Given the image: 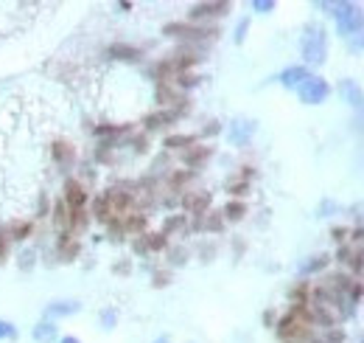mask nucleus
I'll return each instance as SVG.
<instances>
[{"label": "nucleus", "instance_id": "1", "mask_svg": "<svg viewBox=\"0 0 364 343\" xmlns=\"http://www.w3.org/2000/svg\"><path fill=\"white\" fill-rule=\"evenodd\" d=\"M300 54L308 65H323L328 56V34L323 25H308L300 39Z\"/></svg>", "mask_w": 364, "mask_h": 343}, {"label": "nucleus", "instance_id": "2", "mask_svg": "<svg viewBox=\"0 0 364 343\" xmlns=\"http://www.w3.org/2000/svg\"><path fill=\"white\" fill-rule=\"evenodd\" d=\"M334 20H337V28L342 37H353L359 34L364 25V14L356 3H328Z\"/></svg>", "mask_w": 364, "mask_h": 343}, {"label": "nucleus", "instance_id": "3", "mask_svg": "<svg viewBox=\"0 0 364 343\" xmlns=\"http://www.w3.org/2000/svg\"><path fill=\"white\" fill-rule=\"evenodd\" d=\"M297 96H300V101H306V104H323V101L331 96V85H328L325 79H320V76H308V79L297 87Z\"/></svg>", "mask_w": 364, "mask_h": 343}, {"label": "nucleus", "instance_id": "4", "mask_svg": "<svg viewBox=\"0 0 364 343\" xmlns=\"http://www.w3.org/2000/svg\"><path fill=\"white\" fill-rule=\"evenodd\" d=\"M163 31L169 37H182V39H210L219 34L216 28H202V25H188V23H171Z\"/></svg>", "mask_w": 364, "mask_h": 343}, {"label": "nucleus", "instance_id": "5", "mask_svg": "<svg viewBox=\"0 0 364 343\" xmlns=\"http://www.w3.org/2000/svg\"><path fill=\"white\" fill-rule=\"evenodd\" d=\"M62 200H65V206H67L70 211H82V208L87 206V189H84V183H79L76 177L65 180V194H62Z\"/></svg>", "mask_w": 364, "mask_h": 343}, {"label": "nucleus", "instance_id": "6", "mask_svg": "<svg viewBox=\"0 0 364 343\" xmlns=\"http://www.w3.org/2000/svg\"><path fill=\"white\" fill-rule=\"evenodd\" d=\"M76 313H82V304H79V301H73V299H59V301H51V304L45 307V321L70 318V316H76Z\"/></svg>", "mask_w": 364, "mask_h": 343}, {"label": "nucleus", "instance_id": "7", "mask_svg": "<svg viewBox=\"0 0 364 343\" xmlns=\"http://www.w3.org/2000/svg\"><path fill=\"white\" fill-rule=\"evenodd\" d=\"M31 341L34 343H56L59 341V327H56V321H39L37 327H31Z\"/></svg>", "mask_w": 364, "mask_h": 343}, {"label": "nucleus", "instance_id": "8", "mask_svg": "<svg viewBox=\"0 0 364 343\" xmlns=\"http://www.w3.org/2000/svg\"><path fill=\"white\" fill-rule=\"evenodd\" d=\"M230 11V3H196L190 8V20H204V17H221Z\"/></svg>", "mask_w": 364, "mask_h": 343}, {"label": "nucleus", "instance_id": "9", "mask_svg": "<svg viewBox=\"0 0 364 343\" xmlns=\"http://www.w3.org/2000/svg\"><path fill=\"white\" fill-rule=\"evenodd\" d=\"M308 76H311V73H308L306 65H294V68H286V70L280 73V85H283V87H300Z\"/></svg>", "mask_w": 364, "mask_h": 343}, {"label": "nucleus", "instance_id": "10", "mask_svg": "<svg viewBox=\"0 0 364 343\" xmlns=\"http://www.w3.org/2000/svg\"><path fill=\"white\" fill-rule=\"evenodd\" d=\"M252 132H255V124L252 121H235L233 130H230V138H233V144H247Z\"/></svg>", "mask_w": 364, "mask_h": 343}, {"label": "nucleus", "instance_id": "11", "mask_svg": "<svg viewBox=\"0 0 364 343\" xmlns=\"http://www.w3.org/2000/svg\"><path fill=\"white\" fill-rule=\"evenodd\" d=\"M53 158H56L59 166H70L73 158H76V149H73L67 141H56V144H53Z\"/></svg>", "mask_w": 364, "mask_h": 343}, {"label": "nucleus", "instance_id": "12", "mask_svg": "<svg viewBox=\"0 0 364 343\" xmlns=\"http://www.w3.org/2000/svg\"><path fill=\"white\" fill-rule=\"evenodd\" d=\"M174 118H177V113H174V110H163V113H152V116H146V118H143V124H146V130H157V127L171 124Z\"/></svg>", "mask_w": 364, "mask_h": 343}, {"label": "nucleus", "instance_id": "13", "mask_svg": "<svg viewBox=\"0 0 364 343\" xmlns=\"http://www.w3.org/2000/svg\"><path fill=\"white\" fill-rule=\"evenodd\" d=\"M207 206H210V194H207V192H202V194H188V197H185V208H190L193 214H204Z\"/></svg>", "mask_w": 364, "mask_h": 343}, {"label": "nucleus", "instance_id": "14", "mask_svg": "<svg viewBox=\"0 0 364 343\" xmlns=\"http://www.w3.org/2000/svg\"><path fill=\"white\" fill-rule=\"evenodd\" d=\"M339 93L345 96V101L348 104H362V90L351 82V79H345V82H339Z\"/></svg>", "mask_w": 364, "mask_h": 343}, {"label": "nucleus", "instance_id": "15", "mask_svg": "<svg viewBox=\"0 0 364 343\" xmlns=\"http://www.w3.org/2000/svg\"><path fill=\"white\" fill-rule=\"evenodd\" d=\"M110 54H112L115 59H138V56H141V51L132 48V45H112Z\"/></svg>", "mask_w": 364, "mask_h": 343}, {"label": "nucleus", "instance_id": "16", "mask_svg": "<svg viewBox=\"0 0 364 343\" xmlns=\"http://www.w3.org/2000/svg\"><path fill=\"white\" fill-rule=\"evenodd\" d=\"M190 144H196V135H171V138H166L169 149H188Z\"/></svg>", "mask_w": 364, "mask_h": 343}, {"label": "nucleus", "instance_id": "17", "mask_svg": "<svg viewBox=\"0 0 364 343\" xmlns=\"http://www.w3.org/2000/svg\"><path fill=\"white\" fill-rule=\"evenodd\" d=\"M190 149H193V146H190ZM207 155H210V146H202V149L196 146L193 152H188V158H185V161H188V166H199V163H204V161H207Z\"/></svg>", "mask_w": 364, "mask_h": 343}, {"label": "nucleus", "instance_id": "18", "mask_svg": "<svg viewBox=\"0 0 364 343\" xmlns=\"http://www.w3.org/2000/svg\"><path fill=\"white\" fill-rule=\"evenodd\" d=\"M0 341H17V327L6 318H0Z\"/></svg>", "mask_w": 364, "mask_h": 343}, {"label": "nucleus", "instance_id": "19", "mask_svg": "<svg viewBox=\"0 0 364 343\" xmlns=\"http://www.w3.org/2000/svg\"><path fill=\"white\" fill-rule=\"evenodd\" d=\"M224 214H227V220H241V217L247 214V206H244V203H227Z\"/></svg>", "mask_w": 364, "mask_h": 343}, {"label": "nucleus", "instance_id": "20", "mask_svg": "<svg viewBox=\"0 0 364 343\" xmlns=\"http://www.w3.org/2000/svg\"><path fill=\"white\" fill-rule=\"evenodd\" d=\"M325 265H328V256H317L314 262L303 265V273H314V270H320V268H325Z\"/></svg>", "mask_w": 364, "mask_h": 343}, {"label": "nucleus", "instance_id": "21", "mask_svg": "<svg viewBox=\"0 0 364 343\" xmlns=\"http://www.w3.org/2000/svg\"><path fill=\"white\" fill-rule=\"evenodd\" d=\"M98 318H101V324H104V330H112V327H115V321H118V316H115L112 310H104V313H101Z\"/></svg>", "mask_w": 364, "mask_h": 343}, {"label": "nucleus", "instance_id": "22", "mask_svg": "<svg viewBox=\"0 0 364 343\" xmlns=\"http://www.w3.org/2000/svg\"><path fill=\"white\" fill-rule=\"evenodd\" d=\"M252 8H255V11H261V14H269V11L275 8V0H255V3H252Z\"/></svg>", "mask_w": 364, "mask_h": 343}, {"label": "nucleus", "instance_id": "23", "mask_svg": "<svg viewBox=\"0 0 364 343\" xmlns=\"http://www.w3.org/2000/svg\"><path fill=\"white\" fill-rule=\"evenodd\" d=\"M34 262H37V254H34V251H25V254L20 256V268H22V270H28Z\"/></svg>", "mask_w": 364, "mask_h": 343}, {"label": "nucleus", "instance_id": "24", "mask_svg": "<svg viewBox=\"0 0 364 343\" xmlns=\"http://www.w3.org/2000/svg\"><path fill=\"white\" fill-rule=\"evenodd\" d=\"M247 28H249V20H241V23H238V28H235V42H244Z\"/></svg>", "mask_w": 364, "mask_h": 343}, {"label": "nucleus", "instance_id": "25", "mask_svg": "<svg viewBox=\"0 0 364 343\" xmlns=\"http://www.w3.org/2000/svg\"><path fill=\"white\" fill-rule=\"evenodd\" d=\"M59 343H82V341H79L76 335H62V338H59Z\"/></svg>", "mask_w": 364, "mask_h": 343}, {"label": "nucleus", "instance_id": "26", "mask_svg": "<svg viewBox=\"0 0 364 343\" xmlns=\"http://www.w3.org/2000/svg\"><path fill=\"white\" fill-rule=\"evenodd\" d=\"M155 343H171V341H169V338H166V335H163V338H157V341H155Z\"/></svg>", "mask_w": 364, "mask_h": 343}]
</instances>
